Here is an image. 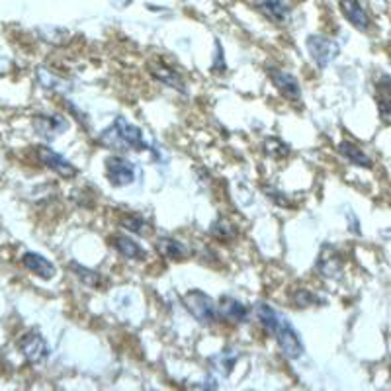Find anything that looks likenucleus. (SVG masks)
<instances>
[{
  "label": "nucleus",
  "mask_w": 391,
  "mask_h": 391,
  "mask_svg": "<svg viewBox=\"0 0 391 391\" xmlns=\"http://www.w3.org/2000/svg\"><path fill=\"white\" fill-rule=\"evenodd\" d=\"M255 313L260 325L272 335L284 356L289 358V360H296L303 354L306 347L301 342L299 332L288 321V317H284L280 311H276L274 307L266 306V303H256Z\"/></svg>",
  "instance_id": "nucleus-1"
},
{
  "label": "nucleus",
  "mask_w": 391,
  "mask_h": 391,
  "mask_svg": "<svg viewBox=\"0 0 391 391\" xmlns=\"http://www.w3.org/2000/svg\"><path fill=\"white\" fill-rule=\"evenodd\" d=\"M98 143L104 145L106 149H118V151H143L149 149V145L145 141L143 131L129 124L126 118H116L110 128L104 129Z\"/></svg>",
  "instance_id": "nucleus-2"
},
{
  "label": "nucleus",
  "mask_w": 391,
  "mask_h": 391,
  "mask_svg": "<svg viewBox=\"0 0 391 391\" xmlns=\"http://www.w3.org/2000/svg\"><path fill=\"white\" fill-rule=\"evenodd\" d=\"M182 301H184V306L190 311V315L200 325L217 323V319H219V307L215 306V301L205 291H202V289H190L186 296L182 298Z\"/></svg>",
  "instance_id": "nucleus-3"
},
{
  "label": "nucleus",
  "mask_w": 391,
  "mask_h": 391,
  "mask_svg": "<svg viewBox=\"0 0 391 391\" xmlns=\"http://www.w3.org/2000/svg\"><path fill=\"white\" fill-rule=\"evenodd\" d=\"M306 47L315 65L321 68L329 67L340 53L339 43L331 37H325V35H309L306 40Z\"/></svg>",
  "instance_id": "nucleus-4"
},
{
  "label": "nucleus",
  "mask_w": 391,
  "mask_h": 391,
  "mask_svg": "<svg viewBox=\"0 0 391 391\" xmlns=\"http://www.w3.org/2000/svg\"><path fill=\"white\" fill-rule=\"evenodd\" d=\"M106 176L110 180L112 186H129L137 176V164L126 157L114 155L106 161Z\"/></svg>",
  "instance_id": "nucleus-5"
},
{
  "label": "nucleus",
  "mask_w": 391,
  "mask_h": 391,
  "mask_svg": "<svg viewBox=\"0 0 391 391\" xmlns=\"http://www.w3.org/2000/svg\"><path fill=\"white\" fill-rule=\"evenodd\" d=\"M35 157L37 161L42 162L43 167H47L49 170H53L55 174H59L63 179H75L78 174V169L71 161H67L63 155L55 153L52 147H35Z\"/></svg>",
  "instance_id": "nucleus-6"
},
{
  "label": "nucleus",
  "mask_w": 391,
  "mask_h": 391,
  "mask_svg": "<svg viewBox=\"0 0 391 391\" xmlns=\"http://www.w3.org/2000/svg\"><path fill=\"white\" fill-rule=\"evenodd\" d=\"M18 349L24 354L30 364H43L49 356V344L40 332H26L22 339L18 340Z\"/></svg>",
  "instance_id": "nucleus-7"
},
{
  "label": "nucleus",
  "mask_w": 391,
  "mask_h": 391,
  "mask_svg": "<svg viewBox=\"0 0 391 391\" xmlns=\"http://www.w3.org/2000/svg\"><path fill=\"white\" fill-rule=\"evenodd\" d=\"M268 77L274 83V86L278 88V92L288 98L291 102H298L301 98V86H299V80L288 71H282V68L268 67Z\"/></svg>",
  "instance_id": "nucleus-8"
},
{
  "label": "nucleus",
  "mask_w": 391,
  "mask_h": 391,
  "mask_svg": "<svg viewBox=\"0 0 391 391\" xmlns=\"http://www.w3.org/2000/svg\"><path fill=\"white\" fill-rule=\"evenodd\" d=\"M147 68H149V75L157 78L159 83L170 86V88H174V90H179V92H186V86H184L182 77L162 59L149 61V63H147Z\"/></svg>",
  "instance_id": "nucleus-9"
},
{
  "label": "nucleus",
  "mask_w": 391,
  "mask_h": 391,
  "mask_svg": "<svg viewBox=\"0 0 391 391\" xmlns=\"http://www.w3.org/2000/svg\"><path fill=\"white\" fill-rule=\"evenodd\" d=\"M339 6L342 16L347 18L356 30H360V32H368L370 30V26H372L370 16H368V12H366L364 6L358 0H340Z\"/></svg>",
  "instance_id": "nucleus-10"
},
{
  "label": "nucleus",
  "mask_w": 391,
  "mask_h": 391,
  "mask_svg": "<svg viewBox=\"0 0 391 391\" xmlns=\"http://www.w3.org/2000/svg\"><path fill=\"white\" fill-rule=\"evenodd\" d=\"M68 128L67 119L61 116H47V114H37L34 116V129L45 139H53L63 133Z\"/></svg>",
  "instance_id": "nucleus-11"
},
{
  "label": "nucleus",
  "mask_w": 391,
  "mask_h": 391,
  "mask_svg": "<svg viewBox=\"0 0 391 391\" xmlns=\"http://www.w3.org/2000/svg\"><path fill=\"white\" fill-rule=\"evenodd\" d=\"M219 317L229 323H245L248 319V307L233 296H223L219 299Z\"/></svg>",
  "instance_id": "nucleus-12"
},
{
  "label": "nucleus",
  "mask_w": 391,
  "mask_h": 391,
  "mask_svg": "<svg viewBox=\"0 0 391 391\" xmlns=\"http://www.w3.org/2000/svg\"><path fill=\"white\" fill-rule=\"evenodd\" d=\"M22 264L26 266L30 272L40 276L43 280H52V278H55V274H57L55 264L49 263L45 256L37 255V253H24L22 255Z\"/></svg>",
  "instance_id": "nucleus-13"
},
{
  "label": "nucleus",
  "mask_w": 391,
  "mask_h": 391,
  "mask_svg": "<svg viewBox=\"0 0 391 391\" xmlns=\"http://www.w3.org/2000/svg\"><path fill=\"white\" fill-rule=\"evenodd\" d=\"M317 270L323 274L325 278H337L342 272V260H340L339 253L329 245H325L317 258Z\"/></svg>",
  "instance_id": "nucleus-14"
},
{
  "label": "nucleus",
  "mask_w": 391,
  "mask_h": 391,
  "mask_svg": "<svg viewBox=\"0 0 391 391\" xmlns=\"http://www.w3.org/2000/svg\"><path fill=\"white\" fill-rule=\"evenodd\" d=\"M112 247L116 248L124 258H131V260H145L147 258V251L137 243L136 239L128 237V235H114Z\"/></svg>",
  "instance_id": "nucleus-15"
},
{
  "label": "nucleus",
  "mask_w": 391,
  "mask_h": 391,
  "mask_svg": "<svg viewBox=\"0 0 391 391\" xmlns=\"http://www.w3.org/2000/svg\"><path fill=\"white\" fill-rule=\"evenodd\" d=\"M258 10L276 26L288 24L289 8L284 0H258Z\"/></svg>",
  "instance_id": "nucleus-16"
},
{
  "label": "nucleus",
  "mask_w": 391,
  "mask_h": 391,
  "mask_svg": "<svg viewBox=\"0 0 391 391\" xmlns=\"http://www.w3.org/2000/svg\"><path fill=\"white\" fill-rule=\"evenodd\" d=\"M157 253L162 256V258H167V260H184L188 255H190V251L184 243H180L179 239H172V237H161L157 241Z\"/></svg>",
  "instance_id": "nucleus-17"
},
{
  "label": "nucleus",
  "mask_w": 391,
  "mask_h": 391,
  "mask_svg": "<svg viewBox=\"0 0 391 391\" xmlns=\"http://www.w3.org/2000/svg\"><path fill=\"white\" fill-rule=\"evenodd\" d=\"M375 102H378V110L383 119L391 118V77L390 75H382L380 80L375 83Z\"/></svg>",
  "instance_id": "nucleus-18"
},
{
  "label": "nucleus",
  "mask_w": 391,
  "mask_h": 391,
  "mask_svg": "<svg viewBox=\"0 0 391 391\" xmlns=\"http://www.w3.org/2000/svg\"><path fill=\"white\" fill-rule=\"evenodd\" d=\"M339 153L342 155L347 161L356 164V167H366V169L372 167V159H370L358 145L350 143V141H342V143L339 145Z\"/></svg>",
  "instance_id": "nucleus-19"
},
{
  "label": "nucleus",
  "mask_w": 391,
  "mask_h": 391,
  "mask_svg": "<svg viewBox=\"0 0 391 391\" xmlns=\"http://www.w3.org/2000/svg\"><path fill=\"white\" fill-rule=\"evenodd\" d=\"M121 227L124 229L131 231V233H136V235H141V237H147V235H151V231L153 227L149 225V222H145L143 217H139V215H126L124 219H121Z\"/></svg>",
  "instance_id": "nucleus-20"
},
{
  "label": "nucleus",
  "mask_w": 391,
  "mask_h": 391,
  "mask_svg": "<svg viewBox=\"0 0 391 391\" xmlns=\"http://www.w3.org/2000/svg\"><path fill=\"white\" fill-rule=\"evenodd\" d=\"M263 147L264 153L268 155V157H272V159H286V157H289V153H291L289 145L284 143L282 139H276V137L266 139Z\"/></svg>",
  "instance_id": "nucleus-21"
},
{
  "label": "nucleus",
  "mask_w": 391,
  "mask_h": 391,
  "mask_svg": "<svg viewBox=\"0 0 391 391\" xmlns=\"http://www.w3.org/2000/svg\"><path fill=\"white\" fill-rule=\"evenodd\" d=\"M291 303L296 307H311L317 306V303H323V299L307 288H298L294 289V294H291Z\"/></svg>",
  "instance_id": "nucleus-22"
},
{
  "label": "nucleus",
  "mask_w": 391,
  "mask_h": 391,
  "mask_svg": "<svg viewBox=\"0 0 391 391\" xmlns=\"http://www.w3.org/2000/svg\"><path fill=\"white\" fill-rule=\"evenodd\" d=\"M239 354L235 352V354H227V352H219L217 356L212 358V364H213V370L217 372V374L222 375H229V372L233 370V366H235V362H237Z\"/></svg>",
  "instance_id": "nucleus-23"
},
{
  "label": "nucleus",
  "mask_w": 391,
  "mask_h": 391,
  "mask_svg": "<svg viewBox=\"0 0 391 391\" xmlns=\"http://www.w3.org/2000/svg\"><path fill=\"white\" fill-rule=\"evenodd\" d=\"M71 270L77 274L78 280L85 282L86 286H100V282H102L100 272H94V270L86 268V266H80L78 263H71Z\"/></svg>",
  "instance_id": "nucleus-24"
},
{
  "label": "nucleus",
  "mask_w": 391,
  "mask_h": 391,
  "mask_svg": "<svg viewBox=\"0 0 391 391\" xmlns=\"http://www.w3.org/2000/svg\"><path fill=\"white\" fill-rule=\"evenodd\" d=\"M237 227L229 223L227 219H219L212 225V235L213 237L222 239V241H231V239L237 237Z\"/></svg>",
  "instance_id": "nucleus-25"
},
{
  "label": "nucleus",
  "mask_w": 391,
  "mask_h": 391,
  "mask_svg": "<svg viewBox=\"0 0 391 391\" xmlns=\"http://www.w3.org/2000/svg\"><path fill=\"white\" fill-rule=\"evenodd\" d=\"M213 73H225V57H223L222 43L215 42V59H213Z\"/></svg>",
  "instance_id": "nucleus-26"
},
{
  "label": "nucleus",
  "mask_w": 391,
  "mask_h": 391,
  "mask_svg": "<svg viewBox=\"0 0 391 391\" xmlns=\"http://www.w3.org/2000/svg\"><path fill=\"white\" fill-rule=\"evenodd\" d=\"M264 192H266V196L272 200V202H276L278 205H282V207H289L291 205V202H289L286 196L282 194V192H278V190H274V188H264Z\"/></svg>",
  "instance_id": "nucleus-27"
},
{
  "label": "nucleus",
  "mask_w": 391,
  "mask_h": 391,
  "mask_svg": "<svg viewBox=\"0 0 391 391\" xmlns=\"http://www.w3.org/2000/svg\"><path fill=\"white\" fill-rule=\"evenodd\" d=\"M382 235H383V237H390V239H391V233H390V231H383Z\"/></svg>",
  "instance_id": "nucleus-28"
}]
</instances>
